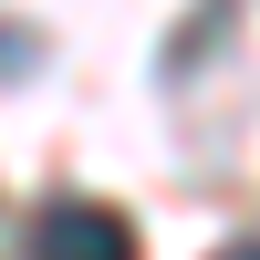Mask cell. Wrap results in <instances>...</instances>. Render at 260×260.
Wrapping results in <instances>:
<instances>
[{"label":"cell","mask_w":260,"mask_h":260,"mask_svg":"<svg viewBox=\"0 0 260 260\" xmlns=\"http://www.w3.org/2000/svg\"><path fill=\"white\" fill-rule=\"evenodd\" d=\"M21 260H146V250H136V219H125V208L52 198L31 229H21Z\"/></svg>","instance_id":"cell-1"},{"label":"cell","mask_w":260,"mask_h":260,"mask_svg":"<svg viewBox=\"0 0 260 260\" xmlns=\"http://www.w3.org/2000/svg\"><path fill=\"white\" fill-rule=\"evenodd\" d=\"M219 260H260V240H229V250H219Z\"/></svg>","instance_id":"cell-2"}]
</instances>
